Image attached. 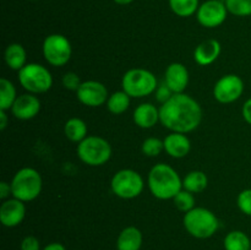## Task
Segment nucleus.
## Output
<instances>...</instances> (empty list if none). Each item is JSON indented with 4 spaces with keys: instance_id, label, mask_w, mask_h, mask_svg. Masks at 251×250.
I'll use <instances>...</instances> for the list:
<instances>
[{
    "instance_id": "nucleus-17",
    "label": "nucleus",
    "mask_w": 251,
    "mask_h": 250,
    "mask_svg": "<svg viewBox=\"0 0 251 250\" xmlns=\"http://www.w3.org/2000/svg\"><path fill=\"white\" fill-rule=\"evenodd\" d=\"M222 51V47L217 39H206L201 42L194 50V59L201 66H207L215 63Z\"/></svg>"
},
{
    "instance_id": "nucleus-12",
    "label": "nucleus",
    "mask_w": 251,
    "mask_h": 250,
    "mask_svg": "<svg viewBox=\"0 0 251 250\" xmlns=\"http://www.w3.org/2000/svg\"><path fill=\"white\" fill-rule=\"evenodd\" d=\"M76 97L83 105L97 108L107 103L109 95L107 87L102 82L88 80L81 83L78 90L76 91Z\"/></svg>"
},
{
    "instance_id": "nucleus-29",
    "label": "nucleus",
    "mask_w": 251,
    "mask_h": 250,
    "mask_svg": "<svg viewBox=\"0 0 251 250\" xmlns=\"http://www.w3.org/2000/svg\"><path fill=\"white\" fill-rule=\"evenodd\" d=\"M141 151L147 157H157L164 151L163 140L157 137H147L141 145Z\"/></svg>"
},
{
    "instance_id": "nucleus-7",
    "label": "nucleus",
    "mask_w": 251,
    "mask_h": 250,
    "mask_svg": "<svg viewBox=\"0 0 251 250\" xmlns=\"http://www.w3.org/2000/svg\"><path fill=\"white\" fill-rule=\"evenodd\" d=\"M19 82L28 93L39 95L50 90L53 76L46 66L29 63L19 71Z\"/></svg>"
},
{
    "instance_id": "nucleus-8",
    "label": "nucleus",
    "mask_w": 251,
    "mask_h": 250,
    "mask_svg": "<svg viewBox=\"0 0 251 250\" xmlns=\"http://www.w3.org/2000/svg\"><path fill=\"white\" fill-rule=\"evenodd\" d=\"M145 181L141 174L134 169H120L110 180V189L115 196L124 200H131L141 195Z\"/></svg>"
},
{
    "instance_id": "nucleus-4",
    "label": "nucleus",
    "mask_w": 251,
    "mask_h": 250,
    "mask_svg": "<svg viewBox=\"0 0 251 250\" xmlns=\"http://www.w3.org/2000/svg\"><path fill=\"white\" fill-rule=\"evenodd\" d=\"M12 198L19 199L24 202H29L38 198L43 188L42 175L37 169L25 167L15 173L11 180Z\"/></svg>"
},
{
    "instance_id": "nucleus-18",
    "label": "nucleus",
    "mask_w": 251,
    "mask_h": 250,
    "mask_svg": "<svg viewBox=\"0 0 251 250\" xmlns=\"http://www.w3.org/2000/svg\"><path fill=\"white\" fill-rule=\"evenodd\" d=\"M132 119L141 129H151L159 122V108L152 103H142L135 108Z\"/></svg>"
},
{
    "instance_id": "nucleus-2",
    "label": "nucleus",
    "mask_w": 251,
    "mask_h": 250,
    "mask_svg": "<svg viewBox=\"0 0 251 250\" xmlns=\"http://www.w3.org/2000/svg\"><path fill=\"white\" fill-rule=\"evenodd\" d=\"M147 185L152 195L158 200H171L183 190V180L178 172L166 163H157L152 167Z\"/></svg>"
},
{
    "instance_id": "nucleus-15",
    "label": "nucleus",
    "mask_w": 251,
    "mask_h": 250,
    "mask_svg": "<svg viewBox=\"0 0 251 250\" xmlns=\"http://www.w3.org/2000/svg\"><path fill=\"white\" fill-rule=\"evenodd\" d=\"M164 83L173 93H184L189 85V71L181 63H172L167 66Z\"/></svg>"
},
{
    "instance_id": "nucleus-33",
    "label": "nucleus",
    "mask_w": 251,
    "mask_h": 250,
    "mask_svg": "<svg viewBox=\"0 0 251 250\" xmlns=\"http://www.w3.org/2000/svg\"><path fill=\"white\" fill-rule=\"evenodd\" d=\"M173 95H174V93L172 92V91L168 88V86H167L166 83H164L163 86H159V87L157 88L156 98L159 100V102L164 103V102H166V100H168L169 98H171Z\"/></svg>"
},
{
    "instance_id": "nucleus-35",
    "label": "nucleus",
    "mask_w": 251,
    "mask_h": 250,
    "mask_svg": "<svg viewBox=\"0 0 251 250\" xmlns=\"http://www.w3.org/2000/svg\"><path fill=\"white\" fill-rule=\"evenodd\" d=\"M242 114L245 122L249 125H251V98H249V100L244 103V105H243Z\"/></svg>"
},
{
    "instance_id": "nucleus-28",
    "label": "nucleus",
    "mask_w": 251,
    "mask_h": 250,
    "mask_svg": "<svg viewBox=\"0 0 251 250\" xmlns=\"http://www.w3.org/2000/svg\"><path fill=\"white\" fill-rule=\"evenodd\" d=\"M174 206L178 208L181 212L186 213L190 210H193L195 206V198H194V194L190 193L188 190H180L173 199Z\"/></svg>"
},
{
    "instance_id": "nucleus-24",
    "label": "nucleus",
    "mask_w": 251,
    "mask_h": 250,
    "mask_svg": "<svg viewBox=\"0 0 251 250\" xmlns=\"http://www.w3.org/2000/svg\"><path fill=\"white\" fill-rule=\"evenodd\" d=\"M16 98L17 93L14 83L5 77L0 78V109L6 112L11 110Z\"/></svg>"
},
{
    "instance_id": "nucleus-13",
    "label": "nucleus",
    "mask_w": 251,
    "mask_h": 250,
    "mask_svg": "<svg viewBox=\"0 0 251 250\" xmlns=\"http://www.w3.org/2000/svg\"><path fill=\"white\" fill-rule=\"evenodd\" d=\"M26 216V206L19 199H7L0 206V222L7 228H14L22 223Z\"/></svg>"
},
{
    "instance_id": "nucleus-21",
    "label": "nucleus",
    "mask_w": 251,
    "mask_h": 250,
    "mask_svg": "<svg viewBox=\"0 0 251 250\" xmlns=\"http://www.w3.org/2000/svg\"><path fill=\"white\" fill-rule=\"evenodd\" d=\"M87 131V124L80 118H70L64 125V134L66 139L77 144L88 136Z\"/></svg>"
},
{
    "instance_id": "nucleus-25",
    "label": "nucleus",
    "mask_w": 251,
    "mask_h": 250,
    "mask_svg": "<svg viewBox=\"0 0 251 250\" xmlns=\"http://www.w3.org/2000/svg\"><path fill=\"white\" fill-rule=\"evenodd\" d=\"M226 250H250V238L242 230H232L228 233L223 242Z\"/></svg>"
},
{
    "instance_id": "nucleus-3",
    "label": "nucleus",
    "mask_w": 251,
    "mask_h": 250,
    "mask_svg": "<svg viewBox=\"0 0 251 250\" xmlns=\"http://www.w3.org/2000/svg\"><path fill=\"white\" fill-rule=\"evenodd\" d=\"M183 225L186 232L198 239H207L212 237L220 227L215 213L205 207H194L184 215Z\"/></svg>"
},
{
    "instance_id": "nucleus-10",
    "label": "nucleus",
    "mask_w": 251,
    "mask_h": 250,
    "mask_svg": "<svg viewBox=\"0 0 251 250\" xmlns=\"http://www.w3.org/2000/svg\"><path fill=\"white\" fill-rule=\"evenodd\" d=\"M244 92V81L235 74L222 76L213 87V97L223 104L233 103L239 100Z\"/></svg>"
},
{
    "instance_id": "nucleus-14",
    "label": "nucleus",
    "mask_w": 251,
    "mask_h": 250,
    "mask_svg": "<svg viewBox=\"0 0 251 250\" xmlns=\"http://www.w3.org/2000/svg\"><path fill=\"white\" fill-rule=\"evenodd\" d=\"M39 110H41V100L33 93H24L17 96L11 108L12 115L20 120L33 119L38 115Z\"/></svg>"
},
{
    "instance_id": "nucleus-1",
    "label": "nucleus",
    "mask_w": 251,
    "mask_h": 250,
    "mask_svg": "<svg viewBox=\"0 0 251 250\" xmlns=\"http://www.w3.org/2000/svg\"><path fill=\"white\" fill-rule=\"evenodd\" d=\"M202 120V108L185 93H174L159 107V122L172 132L188 134L198 129Z\"/></svg>"
},
{
    "instance_id": "nucleus-5",
    "label": "nucleus",
    "mask_w": 251,
    "mask_h": 250,
    "mask_svg": "<svg viewBox=\"0 0 251 250\" xmlns=\"http://www.w3.org/2000/svg\"><path fill=\"white\" fill-rule=\"evenodd\" d=\"M123 91L131 98H144L157 91V77L147 69H130L122 78Z\"/></svg>"
},
{
    "instance_id": "nucleus-40",
    "label": "nucleus",
    "mask_w": 251,
    "mask_h": 250,
    "mask_svg": "<svg viewBox=\"0 0 251 250\" xmlns=\"http://www.w3.org/2000/svg\"><path fill=\"white\" fill-rule=\"evenodd\" d=\"M222 1H225V0H222Z\"/></svg>"
},
{
    "instance_id": "nucleus-37",
    "label": "nucleus",
    "mask_w": 251,
    "mask_h": 250,
    "mask_svg": "<svg viewBox=\"0 0 251 250\" xmlns=\"http://www.w3.org/2000/svg\"><path fill=\"white\" fill-rule=\"evenodd\" d=\"M42 250H66V248L61 243H50V244L46 245Z\"/></svg>"
},
{
    "instance_id": "nucleus-34",
    "label": "nucleus",
    "mask_w": 251,
    "mask_h": 250,
    "mask_svg": "<svg viewBox=\"0 0 251 250\" xmlns=\"http://www.w3.org/2000/svg\"><path fill=\"white\" fill-rule=\"evenodd\" d=\"M10 195H12L11 184L7 183V181H0V199L7 200V199H10Z\"/></svg>"
},
{
    "instance_id": "nucleus-11",
    "label": "nucleus",
    "mask_w": 251,
    "mask_h": 250,
    "mask_svg": "<svg viewBox=\"0 0 251 250\" xmlns=\"http://www.w3.org/2000/svg\"><path fill=\"white\" fill-rule=\"evenodd\" d=\"M228 15L226 2L222 0H206L199 6L196 19L206 28H216L226 21Z\"/></svg>"
},
{
    "instance_id": "nucleus-36",
    "label": "nucleus",
    "mask_w": 251,
    "mask_h": 250,
    "mask_svg": "<svg viewBox=\"0 0 251 250\" xmlns=\"http://www.w3.org/2000/svg\"><path fill=\"white\" fill-rule=\"evenodd\" d=\"M7 118L6 110H1L0 109V130H5V127L7 126Z\"/></svg>"
},
{
    "instance_id": "nucleus-30",
    "label": "nucleus",
    "mask_w": 251,
    "mask_h": 250,
    "mask_svg": "<svg viewBox=\"0 0 251 250\" xmlns=\"http://www.w3.org/2000/svg\"><path fill=\"white\" fill-rule=\"evenodd\" d=\"M237 205L244 215L251 217V189L240 191L237 198Z\"/></svg>"
},
{
    "instance_id": "nucleus-16",
    "label": "nucleus",
    "mask_w": 251,
    "mask_h": 250,
    "mask_svg": "<svg viewBox=\"0 0 251 250\" xmlns=\"http://www.w3.org/2000/svg\"><path fill=\"white\" fill-rule=\"evenodd\" d=\"M164 151L173 158H184L191 150V142L185 134L171 132L163 140Z\"/></svg>"
},
{
    "instance_id": "nucleus-19",
    "label": "nucleus",
    "mask_w": 251,
    "mask_h": 250,
    "mask_svg": "<svg viewBox=\"0 0 251 250\" xmlns=\"http://www.w3.org/2000/svg\"><path fill=\"white\" fill-rule=\"evenodd\" d=\"M142 245V233L139 228L130 225L119 233L117 239L118 250H140Z\"/></svg>"
},
{
    "instance_id": "nucleus-20",
    "label": "nucleus",
    "mask_w": 251,
    "mask_h": 250,
    "mask_svg": "<svg viewBox=\"0 0 251 250\" xmlns=\"http://www.w3.org/2000/svg\"><path fill=\"white\" fill-rule=\"evenodd\" d=\"M4 59L6 65L11 70L20 71L26 65L27 54L24 46L20 43H11L6 47L4 53Z\"/></svg>"
},
{
    "instance_id": "nucleus-22",
    "label": "nucleus",
    "mask_w": 251,
    "mask_h": 250,
    "mask_svg": "<svg viewBox=\"0 0 251 250\" xmlns=\"http://www.w3.org/2000/svg\"><path fill=\"white\" fill-rule=\"evenodd\" d=\"M208 185V178L202 171H191L184 176L183 189L193 194L202 193Z\"/></svg>"
},
{
    "instance_id": "nucleus-27",
    "label": "nucleus",
    "mask_w": 251,
    "mask_h": 250,
    "mask_svg": "<svg viewBox=\"0 0 251 250\" xmlns=\"http://www.w3.org/2000/svg\"><path fill=\"white\" fill-rule=\"evenodd\" d=\"M229 14L238 17L251 16V0H225Z\"/></svg>"
},
{
    "instance_id": "nucleus-23",
    "label": "nucleus",
    "mask_w": 251,
    "mask_h": 250,
    "mask_svg": "<svg viewBox=\"0 0 251 250\" xmlns=\"http://www.w3.org/2000/svg\"><path fill=\"white\" fill-rule=\"evenodd\" d=\"M130 96L127 95L125 91H117V92L112 93L108 98L107 103V109L109 110L112 114L119 115L123 114L127 110V108L130 107Z\"/></svg>"
},
{
    "instance_id": "nucleus-31",
    "label": "nucleus",
    "mask_w": 251,
    "mask_h": 250,
    "mask_svg": "<svg viewBox=\"0 0 251 250\" xmlns=\"http://www.w3.org/2000/svg\"><path fill=\"white\" fill-rule=\"evenodd\" d=\"M61 82H63V86L66 88V90H70V91H77L78 87L81 86V83H82L77 74L73 73V71L66 73L65 75L63 76Z\"/></svg>"
},
{
    "instance_id": "nucleus-6",
    "label": "nucleus",
    "mask_w": 251,
    "mask_h": 250,
    "mask_svg": "<svg viewBox=\"0 0 251 250\" xmlns=\"http://www.w3.org/2000/svg\"><path fill=\"white\" fill-rule=\"evenodd\" d=\"M76 152L81 162L91 167H100L109 161L113 150L105 139L88 135L85 140L78 142Z\"/></svg>"
},
{
    "instance_id": "nucleus-38",
    "label": "nucleus",
    "mask_w": 251,
    "mask_h": 250,
    "mask_svg": "<svg viewBox=\"0 0 251 250\" xmlns=\"http://www.w3.org/2000/svg\"><path fill=\"white\" fill-rule=\"evenodd\" d=\"M113 1L118 5H129V4H131L134 0H113Z\"/></svg>"
},
{
    "instance_id": "nucleus-39",
    "label": "nucleus",
    "mask_w": 251,
    "mask_h": 250,
    "mask_svg": "<svg viewBox=\"0 0 251 250\" xmlns=\"http://www.w3.org/2000/svg\"><path fill=\"white\" fill-rule=\"evenodd\" d=\"M29 1H37V0H29Z\"/></svg>"
},
{
    "instance_id": "nucleus-9",
    "label": "nucleus",
    "mask_w": 251,
    "mask_h": 250,
    "mask_svg": "<svg viewBox=\"0 0 251 250\" xmlns=\"http://www.w3.org/2000/svg\"><path fill=\"white\" fill-rule=\"evenodd\" d=\"M43 56L51 66H64L69 63L73 54V47L65 36L59 33L49 34L43 42Z\"/></svg>"
},
{
    "instance_id": "nucleus-26",
    "label": "nucleus",
    "mask_w": 251,
    "mask_h": 250,
    "mask_svg": "<svg viewBox=\"0 0 251 250\" xmlns=\"http://www.w3.org/2000/svg\"><path fill=\"white\" fill-rule=\"evenodd\" d=\"M172 11L179 17H190L199 10V0H168Z\"/></svg>"
},
{
    "instance_id": "nucleus-32",
    "label": "nucleus",
    "mask_w": 251,
    "mask_h": 250,
    "mask_svg": "<svg viewBox=\"0 0 251 250\" xmlns=\"http://www.w3.org/2000/svg\"><path fill=\"white\" fill-rule=\"evenodd\" d=\"M21 250H41V243L37 239L34 235H27L22 239L21 245H20Z\"/></svg>"
}]
</instances>
